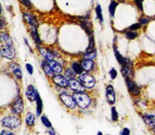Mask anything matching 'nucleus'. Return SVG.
Returning <instances> with one entry per match:
<instances>
[{
    "mask_svg": "<svg viewBox=\"0 0 155 135\" xmlns=\"http://www.w3.org/2000/svg\"><path fill=\"white\" fill-rule=\"evenodd\" d=\"M153 18L152 17H149V16H147V15H141L140 17H139V20H138V22L141 24L142 26H146L147 24H149V22L151 20H152Z\"/></svg>",
    "mask_w": 155,
    "mask_h": 135,
    "instance_id": "obj_32",
    "label": "nucleus"
},
{
    "mask_svg": "<svg viewBox=\"0 0 155 135\" xmlns=\"http://www.w3.org/2000/svg\"><path fill=\"white\" fill-rule=\"evenodd\" d=\"M71 68L74 70V72H75L78 76L82 75V74L85 72V71H84V68L82 66V64L79 63V62H72V63H71Z\"/></svg>",
    "mask_w": 155,
    "mask_h": 135,
    "instance_id": "obj_25",
    "label": "nucleus"
},
{
    "mask_svg": "<svg viewBox=\"0 0 155 135\" xmlns=\"http://www.w3.org/2000/svg\"><path fill=\"white\" fill-rule=\"evenodd\" d=\"M10 109H11V112L13 113L14 115H20L21 113L23 112V100L20 95H18L14 99L13 102L11 103Z\"/></svg>",
    "mask_w": 155,
    "mask_h": 135,
    "instance_id": "obj_10",
    "label": "nucleus"
},
{
    "mask_svg": "<svg viewBox=\"0 0 155 135\" xmlns=\"http://www.w3.org/2000/svg\"><path fill=\"white\" fill-rule=\"evenodd\" d=\"M111 118H112L113 122H117L118 119H119V115H118L117 109H116V107H114V106L111 107Z\"/></svg>",
    "mask_w": 155,
    "mask_h": 135,
    "instance_id": "obj_36",
    "label": "nucleus"
},
{
    "mask_svg": "<svg viewBox=\"0 0 155 135\" xmlns=\"http://www.w3.org/2000/svg\"><path fill=\"white\" fill-rule=\"evenodd\" d=\"M78 79L84 85V87L88 89V90H91V89H93L96 86V79L94 78V76L88 72H84L82 75L78 77Z\"/></svg>",
    "mask_w": 155,
    "mask_h": 135,
    "instance_id": "obj_2",
    "label": "nucleus"
},
{
    "mask_svg": "<svg viewBox=\"0 0 155 135\" xmlns=\"http://www.w3.org/2000/svg\"><path fill=\"white\" fill-rule=\"evenodd\" d=\"M58 98H60L61 103H63L67 108H69L71 110H74L77 107V103H76L75 98H74V96H72V95H70L67 91L61 93Z\"/></svg>",
    "mask_w": 155,
    "mask_h": 135,
    "instance_id": "obj_5",
    "label": "nucleus"
},
{
    "mask_svg": "<svg viewBox=\"0 0 155 135\" xmlns=\"http://www.w3.org/2000/svg\"><path fill=\"white\" fill-rule=\"evenodd\" d=\"M36 116H40V114L42 113V109H43V103L42 100L40 98V95L38 93V96H36Z\"/></svg>",
    "mask_w": 155,
    "mask_h": 135,
    "instance_id": "obj_30",
    "label": "nucleus"
},
{
    "mask_svg": "<svg viewBox=\"0 0 155 135\" xmlns=\"http://www.w3.org/2000/svg\"><path fill=\"white\" fill-rule=\"evenodd\" d=\"M18 1L20 2V4L22 5L23 7H25L26 9H28V10L32 9V3L30 0H18Z\"/></svg>",
    "mask_w": 155,
    "mask_h": 135,
    "instance_id": "obj_38",
    "label": "nucleus"
},
{
    "mask_svg": "<svg viewBox=\"0 0 155 135\" xmlns=\"http://www.w3.org/2000/svg\"><path fill=\"white\" fill-rule=\"evenodd\" d=\"M69 88L74 93H81V92H85L87 90L82 83L79 81V79H71Z\"/></svg>",
    "mask_w": 155,
    "mask_h": 135,
    "instance_id": "obj_12",
    "label": "nucleus"
},
{
    "mask_svg": "<svg viewBox=\"0 0 155 135\" xmlns=\"http://www.w3.org/2000/svg\"><path fill=\"white\" fill-rule=\"evenodd\" d=\"M113 50H114V54H115V58H116L117 62L121 67H133V62L131 61V59L126 58V57H124L123 54H121L119 53V51L117 50V45H113Z\"/></svg>",
    "mask_w": 155,
    "mask_h": 135,
    "instance_id": "obj_9",
    "label": "nucleus"
},
{
    "mask_svg": "<svg viewBox=\"0 0 155 135\" xmlns=\"http://www.w3.org/2000/svg\"><path fill=\"white\" fill-rule=\"evenodd\" d=\"M25 68H26L27 73H28L29 75H32V74H33V67H32V65H30V64L27 63L26 65H25Z\"/></svg>",
    "mask_w": 155,
    "mask_h": 135,
    "instance_id": "obj_41",
    "label": "nucleus"
},
{
    "mask_svg": "<svg viewBox=\"0 0 155 135\" xmlns=\"http://www.w3.org/2000/svg\"><path fill=\"white\" fill-rule=\"evenodd\" d=\"M36 48H38V51L43 57V59L48 61V62H51V61H54V59L58 56V53L51 48H45L41 47V45H36Z\"/></svg>",
    "mask_w": 155,
    "mask_h": 135,
    "instance_id": "obj_7",
    "label": "nucleus"
},
{
    "mask_svg": "<svg viewBox=\"0 0 155 135\" xmlns=\"http://www.w3.org/2000/svg\"><path fill=\"white\" fill-rule=\"evenodd\" d=\"M97 56H98V51L97 50L92 51H86L85 54H83L82 57V60H88V61H95L97 59Z\"/></svg>",
    "mask_w": 155,
    "mask_h": 135,
    "instance_id": "obj_26",
    "label": "nucleus"
},
{
    "mask_svg": "<svg viewBox=\"0 0 155 135\" xmlns=\"http://www.w3.org/2000/svg\"><path fill=\"white\" fill-rule=\"evenodd\" d=\"M142 119L145 122V124L150 128H155V112H148V113H143L141 115Z\"/></svg>",
    "mask_w": 155,
    "mask_h": 135,
    "instance_id": "obj_15",
    "label": "nucleus"
},
{
    "mask_svg": "<svg viewBox=\"0 0 155 135\" xmlns=\"http://www.w3.org/2000/svg\"><path fill=\"white\" fill-rule=\"evenodd\" d=\"M121 135H130V129L129 128H123V130L121 131Z\"/></svg>",
    "mask_w": 155,
    "mask_h": 135,
    "instance_id": "obj_42",
    "label": "nucleus"
},
{
    "mask_svg": "<svg viewBox=\"0 0 155 135\" xmlns=\"http://www.w3.org/2000/svg\"><path fill=\"white\" fill-rule=\"evenodd\" d=\"M40 121H41V123L45 125L46 128H48V129H51L52 128V125L51 123V121H49V119L46 117L45 115H42L41 117H40Z\"/></svg>",
    "mask_w": 155,
    "mask_h": 135,
    "instance_id": "obj_34",
    "label": "nucleus"
},
{
    "mask_svg": "<svg viewBox=\"0 0 155 135\" xmlns=\"http://www.w3.org/2000/svg\"><path fill=\"white\" fill-rule=\"evenodd\" d=\"M96 47V42H95V36H94V33L89 35V44H88V48H87L86 51H92L95 50Z\"/></svg>",
    "mask_w": 155,
    "mask_h": 135,
    "instance_id": "obj_31",
    "label": "nucleus"
},
{
    "mask_svg": "<svg viewBox=\"0 0 155 135\" xmlns=\"http://www.w3.org/2000/svg\"><path fill=\"white\" fill-rule=\"evenodd\" d=\"M49 64H51V66L52 68V70H54V72L55 74H61L63 73L64 71V67L63 65H61V63L57 62V61H51V62H49Z\"/></svg>",
    "mask_w": 155,
    "mask_h": 135,
    "instance_id": "obj_29",
    "label": "nucleus"
},
{
    "mask_svg": "<svg viewBox=\"0 0 155 135\" xmlns=\"http://www.w3.org/2000/svg\"><path fill=\"white\" fill-rule=\"evenodd\" d=\"M142 26L140 23L139 22H135V23H133V24H131L130 26H128L127 27L126 29H129V30H134V31H139L141 28H142Z\"/></svg>",
    "mask_w": 155,
    "mask_h": 135,
    "instance_id": "obj_37",
    "label": "nucleus"
},
{
    "mask_svg": "<svg viewBox=\"0 0 155 135\" xmlns=\"http://www.w3.org/2000/svg\"><path fill=\"white\" fill-rule=\"evenodd\" d=\"M125 84L127 87V90H128L129 94L131 95L132 97L137 98L141 95V88L137 83L133 81L132 79H125Z\"/></svg>",
    "mask_w": 155,
    "mask_h": 135,
    "instance_id": "obj_6",
    "label": "nucleus"
},
{
    "mask_svg": "<svg viewBox=\"0 0 155 135\" xmlns=\"http://www.w3.org/2000/svg\"><path fill=\"white\" fill-rule=\"evenodd\" d=\"M9 71L12 73V75H13V77L16 80H18V81L22 80V71H21L19 64L11 63L10 65H9Z\"/></svg>",
    "mask_w": 155,
    "mask_h": 135,
    "instance_id": "obj_13",
    "label": "nucleus"
},
{
    "mask_svg": "<svg viewBox=\"0 0 155 135\" xmlns=\"http://www.w3.org/2000/svg\"><path fill=\"white\" fill-rule=\"evenodd\" d=\"M1 135H15L14 133H12L11 131H8V130H2Z\"/></svg>",
    "mask_w": 155,
    "mask_h": 135,
    "instance_id": "obj_43",
    "label": "nucleus"
},
{
    "mask_svg": "<svg viewBox=\"0 0 155 135\" xmlns=\"http://www.w3.org/2000/svg\"><path fill=\"white\" fill-rule=\"evenodd\" d=\"M97 135H103V134H102V132H98V134Z\"/></svg>",
    "mask_w": 155,
    "mask_h": 135,
    "instance_id": "obj_46",
    "label": "nucleus"
},
{
    "mask_svg": "<svg viewBox=\"0 0 155 135\" xmlns=\"http://www.w3.org/2000/svg\"><path fill=\"white\" fill-rule=\"evenodd\" d=\"M51 81L55 86H60L63 88H68L70 85V80L66 76H63L61 74H55L54 76L51 77Z\"/></svg>",
    "mask_w": 155,
    "mask_h": 135,
    "instance_id": "obj_11",
    "label": "nucleus"
},
{
    "mask_svg": "<svg viewBox=\"0 0 155 135\" xmlns=\"http://www.w3.org/2000/svg\"><path fill=\"white\" fill-rule=\"evenodd\" d=\"M121 74L125 79H133L134 77L133 67H121Z\"/></svg>",
    "mask_w": 155,
    "mask_h": 135,
    "instance_id": "obj_22",
    "label": "nucleus"
},
{
    "mask_svg": "<svg viewBox=\"0 0 155 135\" xmlns=\"http://www.w3.org/2000/svg\"><path fill=\"white\" fill-rule=\"evenodd\" d=\"M48 134L49 135H55V132H54V128H51V129H48Z\"/></svg>",
    "mask_w": 155,
    "mask_h": 135,
    "instance_id": "obj_44",
    "label": "nucleus"
},
{
    "mask_svg": "<svg viewBox=\"0 0 155 135\" xmlns=\"http://www.w3.org/2000/svg\"><path fill=\"white\" fill-rule=\"evenodd\" d=\"M106 99H107V102L112 106L116 102V93H115V90H114L113 85H111V84L107 85V87H106Z\"/></svg>",
    "mask_w": 155,
    "mask_h": 135,
    "instance_id": "obj_14",
    "label": "nucleus"
},
{
    "mask_svg": "<svg viewBox=\"0 0 155 135\" xmlns=\"http://www.w3.org/2000/svg\"><path fill=\"white\" fill-rule=\"evenodd\" d=\"M23 41H24V44H26V45H27V47H28V48H30V47H29V44H28V41H27V39H26V38H24Z\"/></svg>",
    "mask_w": 155,
    "mask_h": 135,
    "instance_id": "obj_45",
    "label": "nucleus"
},
{
    "mask_svg": "<svg viewBox=\"0 0 155 135\" xmlns=\"http://www.w3.org/2000/svg\"><path fill=\"white\" fill-rule=\"evenodd\" d=\"M0 39H1V44L13 45V41H12L11 36L6 30H1V32H0Z\"/></svg>",
    "mask_w": 155,
    "mask_h": 135,
    "instance_id": "obj_21",
    "label": "nucleus"
},
{
    "mask_svg": "<svg viewBox=\"0 0 155 135\" xmlns=\"http://www.w3.org/2000/svg\"><path fill=\"white\" fill-rule=\"evenodd\" d=\"M118 5H119V3H118L117 0H111L110 1L109 7H108V12H109V15H110L111 18H113L114 16H115Z\"/></svg>",
    "mask_w": 155,
    "mask_h": 135,
    "instance_id": "obj_23",
    "label": "nucleus"
},
{
    "mask_svg": "<svg viewBox=\"0 0 155 135\" xmlns=\"http://www.w3.org/2000/svg\"><path fill=\"white\" fill-rule=\"evenodd\" d=\"M1 124L6 128H9V129H17L18 127L21 125V121L19 117L15 116H6L2 119Z\"/></svg>",
    "mask_w": 155,
    "mask_h": 135,
    "instance_id": "obj_3",
    "label": "nucleus"
},
{
    "mask_svg": "<svg viewBox=\"0 0 155 135\" xmlns=\"http://www.w3.org/2000/svg\"><path fill=\"white\" fill-rule=\"evenodd\" d=\"M81 64L84 68V71L88 73H91L95 70L96 68V64L94 61H88V60H82L81 61Z\"/></svg>",
    "mask_w": 155,
    "mask_h": 135,
    "instance_id": "obj_20",
    "label": "nucleus"
},
{
    "mask_svg": "<svg viewBox=\"0 0 155 135\" xmlns=\"http://www.w3.org/2000/svg\"><path fill=\"white\" fill-rule=\"evenodd\" d=\"M144 1L145 0H133V3L135 4V6H136V8L138 9V11L139 12H143V3H144Z\"/></svg>",
    "mask_w": 155,
    "mask_h": 135,
    "instance_id": "obj_35",
    "label": "nucleus"
},
{
    "mask_svg": "<svg viewBox=\"0 0 155 135\" xmlns=\"http://www.w3.org/2000/svg\"><path fill=\"white\" fill-rule=\"evenodd\" d=\"M22 18L23 20L25 21V23L27 24L28 28H38L39 26V22L38 20L36 19L35 15H33L30 12L24 11L22 12Z\"/></svg>",
    "mask_w": 155,
    "mask_h": 135,
    "instance_id": "obj_8",
    "label": "nucleus"
},
{
    "mask_svg": "<svg viewBox=\"0 0 155 135\" xmlns=\"http://www.w3.org/2000/svg\"><path fill=\"white\" fill-rule=\"evenodd\" d=\"M95 13H96V17H97V19L99 20V22L101 24L104 23V15H103V8H102L101 4H98L96 5L95 7Z\"/></svg>",
    "mask_w": 155,
    "mask_h": 135,
    "instance_id": "obj_24",
    "label": "nucleus"
},
{
    "mask_svg": "<svg viewBox=\"0 0 155 135\" xmlns=\"http://www.w3.org/2000/svg\"><path fill=\"white\" fill-rule=\"evenodd\" d=\"M64 76L69 80H71V79H76L77 74L74 72V70L72 68H67V69L64 70Z\"/></svg>",
    "mask_w": 155,
    "mask_h": 135,
    "instance_id": "obj_33",
    "label": "nucleus"
},
{
    "mask_svg": "<svg viewBox=\"0 0 155 135\" xmlns=\"http://www.w3.org/2000/svg\"><path fill=\"white\" fill-rule=\"evenodd\" d=\"M153 131H154V132H155V128H153Z\"/></svg>",
    "mask_w": 155,
    "mask_h": 135,
    "instance_id": "obj_47",
    "label": "nucleus"
},
{
    "mask_svg": "<svg viewBox=\"0 0 155 135\" xmlns=\"http://www.w3.org/2000/svg\"><path fill=\"white\" fill-rule=\"evenodd\" d=\"M40 66H41V69L43 71V73H45L48 77H51V78L52 76L55 75V73L54 72V70H52V68H51L48 61H46L45 59L41 60L40 61Z\"/></svg>",
    "mask_w": 155,
    "mask_h": 135,
    "instance_id": "obj_17",
    "label": "nucleus"
},
{
    "mask_svg": "<svg viewBox=\"0 0 155 135\" xmlns=\"http://www.w3.org/2000/svg\"><path fill=\"white\" fill-rule=\"evenodd\" d=\"M109 75H110V78L112 79V80H115V79L117 78L118 73H117V70L115 69V68H112V69L110 70Z\"/></svg>",
    "mask_w": 155,
    "mask_h": 135,
    "instance_id": "obj_39",
    "label": "nucleus"
},
{
    "mask_svg": "<svg viewBox=\"0 0 155 135\" xmlns=\"http://www.w3.org/2000/svg\"><path fill=\"white\" fill-rule=\"evenodd\" d=\"M123 33L125 35V38L129 41H133V39L137 38L139 36V31H134V30H129V29H125L123 30Z\"/></svg>",
    "mask_w": 155,
    "mask_h": 135,
    "instance_id": "obj_27",
    "label": "nucleus"
},
{
    "mask_svg": "<svg viewBox=\"0 0 155 135\" xmlns=\"http://www.w3.org/2000/svg\"><path fill=\"white\" fill-rule=\"evenodd\" d=\"M6 24H7V22H6V20H5L4 15H2V16H1V20H0V29L4 30L5 27H6Z\"/></svg>",
    "mask_w": 155,
    "mask_h": 135,
    "instance_id": "obj_40",
    "label": "nucleus"
},
{
    "mask_svg": "<svg viewBox=\"0 0 155 135\" xmlns=\"http://www.w3.org/2000/svg\"><path fill=\"white\" fill-rule=\"evenodd\" d=\"M73 96L75 98L77 106L81 109H87L91 106L92 99L89 94L86 92H81V93H73Z\"/></svg>",
    "mask_w": 155,
    "mask_h": 135,
    "instance_id": "obj_1",
    "label": "nucleus"
},
{
    "mask_svg": "<svg viewBox=\"0 0 155 135\" xmlns=\"http://www.w3.org/2000/svg\"><path fill=\"white\" fill-rule=\"evenodd\" d=\"M35 123V115L31 112H27L25 115V124L28 127H32Z\"/></svg>",
    "mask_w": 155,
    "mask_h": 135,
    "instance_id": "obj_28",
    "label": "nucleus"
},
{
    "mask_svg": "<svg viewBox=\"0 0 155 135\" xmlns=\"http://www.w3.org/2000/svg\"><path fill=\"white\" fill-rule=\"evenodd\" d=\"M80 25L81 27L88 33V35H92L93 33V24L90 19H80Z\"/></svg>",
    "mask_w": 155,
    "mask_h": 135,
    "instance_id": "obj_18",
    "label": "nucleus"
},
{
    "mask_svg": "<svg viewBox=\"0 0 155 135\" xmlns=\"http://www.w3.org/2000/svg\"><path fill=\"white\" fill-rule=\"evenodd\" d=\"M28 29H29V35L31 36L32 41H35V45H41L42 41H41V39H40L38 28H28Z\"/></svg>",
    "mask_w": 155,
    "mask_h": 135,
    "instance_id": "obj_19",
    "label": "nucleus"
},
{
    "mask_svg": "<svg viewBox=\"0 0 155 135\" xmlns=\"http://www.w3.org/2000/svg\"><path fill=\"white\" fill-rule=\"evenodd\" d=\"M38 93V92L36 91V89L33 85H28L25 89V97L29 102H35Z\"/></svg>",
    "mask_w": 155,
    "mask_h": 135,
    "instance_id": "obj_16",
    "label": "nucleus"
},
{
    "mask_svg": "<svg viewBox=\"0 0 155 135\" xmlns=\"http://www.w3.org/2000/svg\"><path fill=\"white\" fill-rule=\"evenodd\" d=\"M0 54L2 58L7 59L9 61H12L16 57V51H15L14 45H8L1 44V48H0Z\"/></svg>",
    "mask_w": 155,
    "mask_h": 135,
    "instance_id": "obj_4",
    "label": "nucleus"
}]
</instances>
